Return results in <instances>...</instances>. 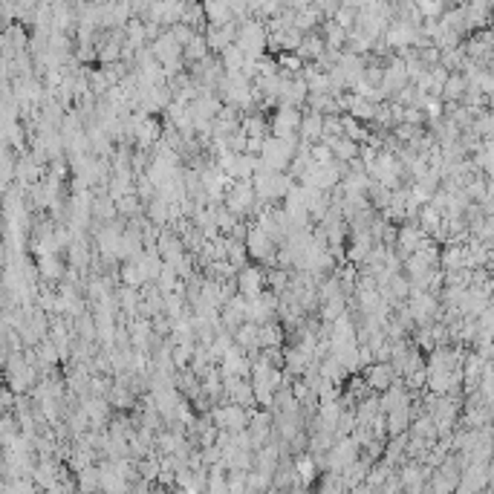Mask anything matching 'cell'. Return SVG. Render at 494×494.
I'll return each mask as SVG.
<instances>
[{
    "label": "cell",
    "mask_w": 494,
    "mask_h": 494,
    "mask_svg": "<svg viewBox=\"0 0 494 494\" xmlns=\"http://www.w3.org/2000/svg\"><path fill=\"white\" fill-rule=\"evenodd\" d=\"M243 284H246L243 289L249 292V295H257V292H260V277H257V272H252V269L243 272Z\"/></svg>",
    "instance_id": "obj_1"
}]
</instances>
